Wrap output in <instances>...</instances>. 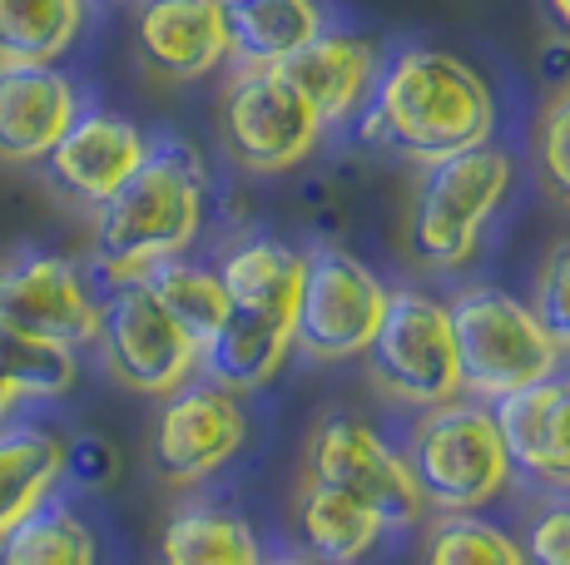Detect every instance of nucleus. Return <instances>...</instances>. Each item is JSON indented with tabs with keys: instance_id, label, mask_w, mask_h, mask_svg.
Segmentation results:
<instances>
[{
	"instance_id": "1",
	"label": "nucleus",
	"mask_w": 570,
	"mask_h": 565,
	"mask_svg": "<svg viewBox=\"0 0 570 565\" xmlns=\"http://www.w3.org/2000/svg\"><path fill=\"white\" fill-rule=\"evenodd\" d=\"M491 129H497L491 85L462 56L432 46L402 50L387 70H377L363 110V135L372 145L397 149L416 165L491 145Z\"/></svg>"
},
{
	"instance_id": "2",
	"label": "nucleus",
	"mask_w": 570,
	"mask_h": 565,
	"mask_svg": "<svg viewBox=\"0 0 570 565\" xmlns=\"http://www.w3.org/2000/svg\"><path fill=\"white\" fill-rule=\"evenodd\" d=\"M204 228V165L189 145H149L145 165L95 209V264L109 282L184 258Z\"/></svg>"
},
{
	"instance_id": "3",
	"label": "nucleus",
	"mask_w": 570,
	"mask_h": 565,
	"mask_svg": "<svg viewBox=\"0 0 570 565\" xmlns=\"http://www.w3.org/2000/svg\"><path fill=\"white\" fill-rule=\"evenodd\" d=\"M511 194V159L497 145H476L422 165L407 219V248L426 268H462L476 254L491 214Z\"/></svg>"
},
{
	"instance_id": "4",
	"label": "nucleus",
	"mask_w": 570,
	"mask_h": 565,
	"mask_svg": "<svg viewBox=\"0 0 570 565\" xmlns=\"http://www.w3.org/2000/svg\"><path fill=\"white\" fill-rule=\"evenodd\" d=\"M402 462H407L422 502L446 516H471L491 496H501L511 476V456L491 407L456 397L442 407H426Z\"/></svg>"
},
{
	"instance_id": "5",
	"label": "nucleus",
	"mask_w": 570,
	"mask_h": 565,
	"mask_svg": "<svg viewBox=\"0 0 570 565\" xmlns=\"http://www.w3.org/2000/svg\"><path fill=\"white\" fill-rule=\"evenodd\" d=\"M456 347V383L466 393L501 402L531 383H546L561 367V347L525 303L501 288H471L446 308Z\"/></svg>"
},
{
	"instance_id": "6",
	"label": "nucleus",
	"mask_w": 570,
	"mask_h": 565,
	"mask_svg": "<svg viewBox=\"0 0 570 565\" xmlns=\"http://www.w3.org/2000/svg\"><path fill=\"white\" fill-rule=\"evenodd\" d=\"M105 367L119 387L145 397H169L189 383L199 367V347L174 328V318L159 308L145 278L109 282V298L100 303V333Z\"/></svg>"
},
{
	"instance_id": "7",
	"label": "nucleus",
	"mask_w": 570,
	"mask_h": 565,
	"mask_svg": "<svg viewBox=\"0 0 570 565\" xmlns=\"http://www.w3.org/2000/svg\"><path fill=\"white\" fill-rule=\"evenodd\" d=\"M224 139L244 169L283 174L313 155L323 125L278 65H238L224 90Z\"/></svg>"
},
{
	"instance_id": "8",
	"label": "nucleus",
	"mask_w": 570,
	"mask_h": 565,
	"mask_svg": "<svg viewBox=\"0 0 570 565\" xmlns=\"http://www.w3.org/2000/svg\"><path fill=\"white\" fill-rule=\"evenodd\" d=\"M387 313V288L343 248H317L303 258V288L293 308V347L317 363L363 357Z\"/></svg>"
},
{
	"instance_id": "9",
	"label": "nucleus",
	"mask_w": 570,
	"mask_h": 565,
	"mask_svg": "<svg viewBox=\"0 0 570 565\" xmlns=\"http://www.w3.org/2000/svg\"><path fill=\"white\" fill-rule=\"evenodd\" d=\"M363 357L372 377L412 407H442L462 393L446 308L422 293H387V313Z\"/></svg>"
},
{
	"instance_id": "10",
	"label": "nucleus",
	"mask_w": 570,
	"mask_h": 565,
	"mask_svg": "<svg viewBox=\"0 0 570 565\" xmlns=\"http://www.w3.org/2000/svg\"><path fill=\"white\" fill-rule=\"evenodd\" d=\"M0 323L26 338L80 353L100 333V298L70 258L16 248L0 254Z\"/></svg>"
},
{
	"instance_id": "11",
	"label": "nucleus",
	"mask_w": 570,
	"mask_h": 565,
	"mask_svg": "<svg viewBox=\"0 0 570 565\" xmlns=\"http://www.w3.org/2000/svg\"><path fill=\"white\" fill-rule=\"evenodd\" d=\"M308 476L363 502L382 526H412L422 521V492H416L407 462L357 417H327L308 442Z\"/></svg>"
},
{
	"instance_id": "12",
	"label": "nucleus",
	"mask_w": 570,
	"mask_h": 565,
	"mask_svg": "<svg viewBox=\"0 0 570 565\" xmlns=\"http://www.w3.org/2000/svg\"><path fill=\"white\" fill-rule=\"evenodd\" d=\"M244 412H238L234 393L224 387H179L164 402L155 422V472L169 486H194L204 476H214L224 462H234V452L244 447Z\"/></svg>"
},
{
	"instance_id": "13",
	"label": "nucleus",
	"mask_w": 570,
	"mask_h": 565,
	"mask_svg": "<svg viewBox=\"0 0 570 565\" xmlns=\"http://www.w3.org/2000/svg\"><path fill=\"white\" fill-rule=\"evenodd\" d=\"M145 155H149V139L139 125L105 110H90V115L80 110L75 125L60 135V145L46 155V169L60 194H70L85 209H100L109 194L145 165Z\"/></svg>"
},
{
	"instance_id": "14",
	"label": "nucleus",
	"mask_w": 570,
	"mask_h": 565,
	"mask_svg": "<svg viewBox=\"0 0 570 565\" xmlns=\"http://www.w3.org/2000/svg\"><path fill=\"white\" fill-rule=\"evenodd\" d=\"M135 46L164 80H204L228 60L224 0H139Z\"/></svg>"
},
{
	"instance_id": "15",
	"label": "nucleus",
	"mask_w": 570,
	"mask_h": 565,
	"mask_svg": "<svg viewBox=\"0 0 570 565\" xmlns=\"http://www.w3.org/2000/svg\"><path fill=\"white\" fill-rule=\"evenodd\" d=\"M80 115L55 65H0V165H40Z\"/></svg>"
},
{
	"instance_id": "16",
	"label": "nucleus",
	"mask_w": 570,
	"mask_h": 565,
	"mask_svg": "<svg viewBox=\"0 0 570 565\" xmlns=\"http://www.w3.org/2000/svg\"><path fill=\"white\" fill-rule=\"evenodd\" d=\"M491 417L501 427L511 466H521L541 486L570 492V377L556 373L501 397Z\"/></svg>"
},
{
	"instance_id": "17",
	"label": "nucleus",
	"mask_w": 570,
	"mask_h": 565,
	"mask_svg": "<svg viewBox=\"0 0 570 565\" xmlns=\"http://www.w3.org/2000/svg\"><path fill=\"white\" fill-rule=\"evenodd\" d=\"M278 70L298 85V95L313 105L317 125L327 129V125L353 119L367 105L377 70H382V56L363 36H327V30H317L308 46L293 60H283Z\"/></svg>"
},
{
	"instance_id": "18",
	"label": "nucleus",
	"mask_w": 570,
	"mask_h": 565,
	"mask_svg": "<svg viewBox=\"0 0 570 565\" xmlns=\"http://www.w3.org/2000/svg\"><path fill=\"white\" fill-rule=\"evenodd\" d=\"M288 353H293V323L228 303L218 333L199 347V367L224 393H254V387L273 383V373L283 367Z\"/></svg>"
},
{
	"instance_id": "19",
	"label": "nucleus",
	"mask_w": 570,
	"mask_h": 565,
	"mask_svg": "<svg viewBox=\"0 0 570 565\" xmlns=\"http://www.w3.org/2000/svg\"><path fill=\"white\" fill-rule=\"evenodd\" d=\"M228 60L283 65L323 30L317 0H224Z\"/></svg>"
},
{
	"instance_id": "20",
	"label": "nucleus",
	"mask_w": 570,
	"mask_h": 565,
	"mask_svg": "<svg viewBox=\"0 0 570 565\" xmlns=\"http://www.w3.org/2000/svg\"><path fill=\"white\" fill-rule=\"evenodd\" d=\"M218 282H224L234 308H254V313H268V318L293 323L298 288H303V254H293L278 238H254V244H238L224 258Z\"/></svg>"
},
{
	"instance_id": "21",
	"label": "nucleus",
	"mask_w": 570,
	"mask_h": 565,
	"mask_svg": "<svg viewBox=\"0 0 570 565\" xmlns=\"http://www.w3.org/2000/svg\"><path fill=\"white\" fill-rule=\"evenodd\" d=\"M60 456L65 442L46 427H0V536L50 502Z\"/></svg>"
},
{
	"instance_id": "22",
	"label": "nucleus",
	"mask_w": 570,
	"mask_h": 565,
	"mask_svg": "<svg viewBox=\"0 0 570 565\" xmlns=\"http://www.w3.org/2000/svg\"><path fill=\"white\" fill-rule=\"evenodd\" d=\"M90 0H0V65H55L80 40Z\"/></svg>"
},
{
	"instance_id": "23",
	"label": "nucleus",
	"mask_w": 570,
	"mask_h": 565,
	"mask_svg": "<svg viewBox=\"0 0 570 565\" xmlns=\"http://www.w3.org/2000/svg\"><path fill=\"white\" fill-rule=\"evenodd\" d=\"M298 521H303L308 546L333 565H357L363 556H372L382 531H387L363 502H353L347 492H337L327 482H313V476L298 496Z\"/></svg>"
},
{
	"instance_id": "24",
	"label": "nucleus",
	"mask_w": 570,
	"mask_h": 565,
	"mask_svg": "<svg viewBox=\"0 0 570 565\" xmlns=\"http://www.w3.org/2000/svg\"><path fill=\"white\" fill-rule=\"evenodd\" d=\"M159 565H263L258 541L224 511H179L159 536Z\"/></svg>"
},
{
	"instance_id": "25",
	"label": "nucleus",
	"mask_w": 570,
	"mask_h": 565,
	"mask_svg": "<svg viewBox=\"0 0 570 565\" xmlns=\"http://www.w3.org/2000/svg\"><path fill=\"white\" fill-rule=\"evenodd\" d=\"M0 565H100V551L75 511L46 502L0 536Z\"/></svg>"
},
{
	"instance_id": "26",
	"label": "nucleus",
	"mask_w": 570,
	"mask_h": 565,
	"mask_svg": "<svg viewBox=\"0 0 570 565\" xmlns=\"http://www.w3.org/2000/svg\"><path fill=\"white\" fill-rule=\"evenodd\" d=\"M145 282L159 298V308L174 318V328L194 347H204L218 333V323H224V313H228V293H224V282H218V274L184 264V258H169V264L149 268Z\"/></svg>"
},
{
	"instance_id": "27",
	"label": "nucleus",
	"mask_w": 570,
	"mask_h": 565,
	"mask_svg": "<svg viewBox=\"0 0 570 565\" xmlns=\"http://www.w3.org/2000/svg\"><path fill=\"white\" fill-rule=\"evenodd\" d=\"M80 377L70 347H55L40 338L6 328L0 323V397L6 402H26V397H65Z\"/></svg>"
},
{
	"instance_id": "28",
	"label": "nucleus",
	"mask_w": 570,
	"mask_h": 565,
	"mask_svg": "<svg viewBox=\"0 0 570 565\" xmlns=\"http://www.w3.org/2000/svg\"><path fill=\"white\" fill-rule=\"evenodd\" d=\"M422 565H525L521 546L507 531L476 516H442L426 531Z\"/></svg>"
},
{
	"instance_id": "29",
	"label": "nucleus",
	"mask_w": 570,
	"mask_h": 565,
	"mask_svg": "<svg viewBox=\"0 0 570 565\" xmlns=\"http://www.w3.org/2000/svg\"><path fill=\"white\" fill-rule=\"evenodd\" d=\"M535 169H541L546 189L570 209V85L561 95L546 100V110L535 115Z\"/></svg>"
},
{
	"instance_id": "30",
	"label": "nucleus",
	"mask_w": 570,
	"mask_h": 565,
	"mask_svg": "<svg viewBox=\"0 0 570 565\" xmlns=\"http://www.w3.org/2000/svg\"><path fill=\"white\" fill-rule=\"evenodd\" d=\"M531 313L541 318V328L551 333V343L570 353V238L551 244L541 264V278H535V303Z\"/></svg>"
},
{
	"instance_id": "31",
	"label": "nucleus",
	"mask_w": 570,
	"mask_h": 565,
	"mask_svg": "<svg viewBox=\"0 0 570 565\" xmlns=\"http://www.w3.org/2000/svg\"><path fill=\"white\" fill-rule=\"evenodd\" d=\"M60 476L75 482L80 492H105V486L119 482V447L109 437H100V432H85V437L65 442Z\"/></svg>"
},
{
	"instance_id": "32",
	"label": "nucleus",
	"mask_w": 570,
	"mask_h": 565,
	"mask_svg": "<svg viewBox=\"0 0 570 565\" xmlns=\"http://www.w3.org/2000/svg\"><path fill=\"white\" fill-rule=\"evenodd\" d=\"M521 556L525 565H570V506H551L531 521Z\"/></svg>"
},
{
	"instance_id": "33",
	"label": "nucleus",
	"mask_w": 570,
	"mask_h": 565,
	"mask_svg": "<svg viewBox=\"0 0 570 565\" xmlns=\"http://www.w3.org/2000/svg\"><path fill=\"white\" fill-rule=\"evenodd\" d=\"M551 16L556 20H561V26L570 30V0H551Z\"/></svg>"
},
{
	"instance_id": "34",
	"label": "nucleus",
	"mask_w": 570,
	"mask_h": 565,
	"mask_svg": "<svg viewBox=\"0 0 570 565\" xmlns=\"http://www.w3.org/2000/svg\"><path fill=\"white\" fill-rule=\"evenodd\" d=\"M268 565H317V561H303V556H283V561H268Z\"/></svg>"
},
{
	"instance_id": "35",
	"label": "nucleus",
	"mask_w": 570,
	"mask_h": 565,
	"mask_svg": "<svg viewBox=\"0 0 570 565\" xmlns=\"http://www.w3.org/2000/svg\"><path fill=\"white\" fill-rule=\"evenodd\" d=\"M10 407H16V402H6V397H0V422H6V412H10Z\"/></svg>"
}]
</instances>
